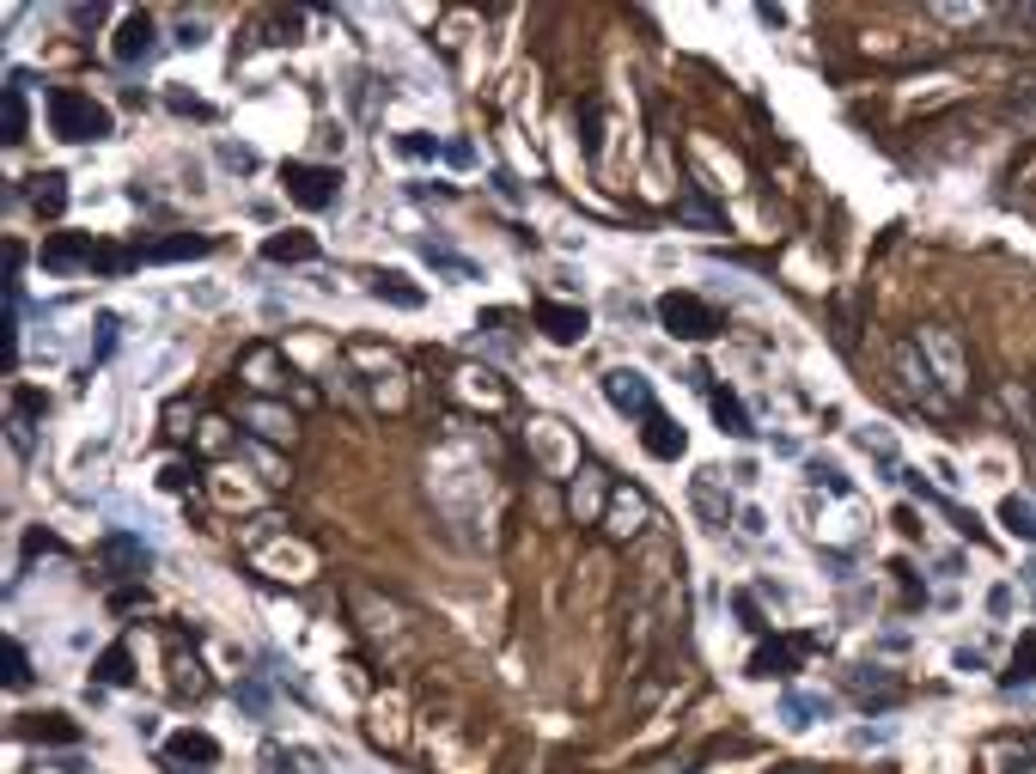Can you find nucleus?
Listing matches in <instances>:
<instances>
[{
    "label": "nucleus",
    "mask_w": 1036,
    "mask_h": 774,
    "mask_svg": "<svg viewBox=\"0 0 1036 774\" xmlns=\"http://www.w3.org/2000/svg\"><path fill=\"white\" fill-rule=\"evenodd\" d=\"M49 128H55V135L62 140H104L110 128V110L98 104L92 92H74V86H55V92H49Z\"/></svg>",
    "instance_id": "obj_1"
},
{
    "label": "nucleus",
    "mask_w": 1036,
    "mask_h": 774,
    "mask_svg": "<svg viewBox=\"0 0 1036 774\" xmlns=\"http://www.w3.org/2000/svg\"><path fill=\"white\" fill-rule=\"evenodd\" d=\"M914 348L927 354L933 378H939V390L958 403V397H970V354H963V341L951 336L945 324H921L914 329Z\"/></svg>",
    "instance_id": "obj_2"
},
{
    "label": "nucleus",
    "mask_w": 1036,
    "mask_h": 774,
    "mask_svg": "<svg viewBox=\"0 0 1036 774\" xmlns=\"http://www.w3.org/2000/svg\"><path fill=\"white\" fill-rule=\"evenodd\" d=\"M890 372H897V385L909 390V397H914V403H921V409H927V415H945V409H951V397H945V390H939V378H933L927 354L914 348V336L890 348Z\"/></svg>",
    "instance_id": "obj_3"
},
{
    "label": "nucleus",
    "mask_w": 1036,
    "mask_h": 774,
    "mask_svg": "<svg viewBox=\"0 0 1036 774\" xmlns=\"http://www.w3.org/2000/svg\"><path fill=\"white\" fill-rule=\"evenodd\" d=\"M659 324H665V336H677V341H713L720 336V311H713L708 299H696V294H665L659 299Z\"/></svg>",
    "instance_id": "obj_4"
},
{
    "label": "nucleus",
    "mask_w": 1036,
    "mask_h": 774,
    "mask_svg": "<svg viewBox=\"0 0 1036 774\" xmlns=\"http://www.w3.org/2000/svg\"><path fill=\"white\" fill-rule=\"evenodd\" d=\"M280 184H287V196H294L305 214H324V208L341 202V171H329V165H305V159H294V165L280 171Z\"/></svg>",
    "instance_id": "obj_5"
},
{
    "label": "nucleus",
    "mask_w": 1036,
    "mask_h": 774,
    "mask_svg": "<svg viewBox=\"0 0 1036 774\" xmlns=\"http://www.w3.org/2000/svg\"><path fill=\"white\" fill-rule=\"evenodd\" d=\"M238 378H245L257 397H287V378H294V366L280 360V348L257 341V348H245V354H238Z\"/></svg>",
    "instance_id": "obj_6"
},
{
    "label": "nucleus",
    "mask_w": 1036,
    "mask_h": 774,
    "mask_svg": "<svg viewBox=\"0 0 1036 774\" xmlns=\"http://www.w3.org/2000/svg\"><path fill=\"white\" fill-rule=\"evenodd\" d=\"M159 762H165L171 774H208L220 762V744L208 738V732H171L165 744H159Z\"/></svg>",
    "instance_id": "obj_7"
},
{
    "label": "nucleus",
    "mask_w": 1036,
    "mask_h": 774,
    "mask_svg": "<svg viewBox=\"0 0 1036 774\" xmlns=\"http://www.w3.org/2000/svg\"><path fill=\"white\" fill-rule=\"evenodd\" d=\"M652 525V507H647V495H640V488H616V495H610V512H603V537L610 542H635L640 530Z\"/></svg>",
    "instance_id": "obj_8"
},
{
    "label": "nucleus",
    "mask_w": 1036,
    "mask_h": 774,
    "mask_svg": "<svg viewBox=\"0 0 1036 774\" xmlns=\"http://www.w3.org/2000/svg\"><path fill=\"white\" fill-rule=\"evenodd\" d=\"M238 421H245L257 439H269V446H294L299 439V421L287 415V409H275L269 397H245V403H238Z\"/></svg>",
    "instance_id": "obj_9"
},
{
    "label": "nucleus",
    "mask_w": 1036,
    "mask_h": 774,
    "mask_svg": "<svg viewBox=\"0 0 1036 774\" xmlns=\"http://www.w3.org/2000/svg\"><path fill=\"white\" fill-rule=\"evenodd\" d=\"M817 647V635H792V640H762L757 652H750V677H792L799 671V652Z\"/></svg>",
    "instance_id": "obj_10"
},
{
    "label": "nucleus",
    "mask_w": 1036,
    "mask_h": 774,
    "mask_svg": "<svg viewBox=\"0 0 1036 774\" xmlns=\"http://www.w3.org/2000/svg\"><path fill=\"white\" fill-rule=\"evenodd\" d=\"M603 397H610V409H616V415H659V403H652V385L647 378H640V372H603Z\"/></svg>",
    "instance_id": "obj_11"
},
{
    "label": "nucleus",
    "mask_w": 1036,
    "mask_h": 774,
    "mask_svg": "<svg viewBox=\"0 0 1036 774\" xmlns=\"http://www.w3.org/2000/svg\"><path fill=\"white\" fill-rule=\"evenodd\" d=\"M610 495H616V482L603 476L598 464H586L579 470V482H573V519H579V525H603V512H610Z\"/></svg>",
    "instance_id": "obj_12"
},
{
    "label": "nucleus",
    "mask_w": 1036,
    "mask_h": 774,
    "mask_svg": "<svg viewBox=\"0 0 1036 774\" xmlns=\"http://www.w3.org/2000/svg\"><path fill=\"white\" fill-rule=\"evenodd\" d=\"M159 49V25H153V13H128L123 25H116V37H110V55L123 67H135V62H147Z\"/></svg>",
    "instance_id": "obj_13"
},
{
    "label": "nucleus",
    "mask_w": 1036,
    "mask_h": 774,
    "mask_svg": "<svg viewBox=\"0 0 1036 774\" xmlns=\"http://www.w3.org/2000/svg\"><path fill=\"white\" fill-rule=\"evenodd\" d=\"M537 329L549 341H561V348H573V341H586L591 317L586 305H561V299H537Z\"/></svg>",
    "instance_id": "obj_14"
},
{
    "label": "nucleus",
    "mask_w": 1036,
    "mask_h": 774,
    "mask_svg": "<svg viewBox=\"0 0 1036 774\" xmlns=\"http://www.w3.org/2000/svg\"><path fill=\"white\" fill-rule=\"evenodd\" d=\"M92 263H98V245L86 233L43 238V269H49V275H74V269H92Z\"/></svg>",
    "instance_id": "obj_15"
},
{
    "label": "nucleus",
    "mask_w": 1036,
    "mask_h": 774,
    "mask_svg": "<svg viewBox=\"0 0 1036 774\" xmlns=\"http://www.w3.org/2000/svg\"><path fill=\"white\" fill-rule=\"evenodd\" d=\"M640 446H647L652 458H659V464H677L683 451H689V434H683L677 421H671L665 409H659V415L640 421Z\"/></svg>",
    "instance_id": "obj_16"
},
{
    "label": "nucleus",
    "mask_w": 1036,
    "mask_h": 774,
    "mask_svg": "<svg viewBox=\"0 0 1036 774\" xmlns=\"http://www.w3.org/2000/svg\"><path fill=\"white\" fill-rule=\"evenodd\" d=\"M208 250H214L208 233H171V238L140 245V263H189V257H208Z\"/></svg>",
    "instance_id": "obj_17"
},
{
    "label": "nucleus",
    "mask_w": 1036,
    "mask_h": 774,
    "mask_svg": "<svg viewBox=\"0 0 1036 774\" xmlns=\"http://www.w3.org/2000/svg\"><path fill=\"white\" fill-rule=\"evenodd\" d=\"M848 689L866 701V708H872V701H878V708H884V701H897V677H890L884 665H853L848 671Z\"/></svg>",
    "instance_id": "obj_18"
},
{
    "label": "nucleus",
    "mask_w": 1036,
    "mask_h": 774,
    "mask_svg": "<svg viewBox=\"0 0 1036 774\" xmlns=\"http://www.w3.org/2000/svg\"><path fill=\"white\" fill-rule=\"evenodd\" d=\"M18 738H32V744H79V726L67 720V713H32V720L18 726Z\"/></svg>",
    "instance_id": "obj_19"
},
{
    "label": "nucleus",
    "mask_w": 1036,
    "mask_h": 774,
    "mask_svg": "<svg viewBox=\"0 0 1036 774\" xmlns=\"http://www.w3.org/2000/svg\"><path fill=\"white\" fill-rule=\"evenodd\" d=\"M263 257H269V263H311V257H317V238H311V233H269L263 238Z\"/></svg>",
    "instance_id": "obj_20"
},
{
    "label": "nucleus",
    "mask_w": 1036,
    "mask_h": 774,
    "mask_svg": "<svg viewBox=\"0 0 1036 774\" xmlns=\"http://www.w3.org/2000/svg\"><path fill=\"white\" fill-rule=\"evenodd\" d=\"M689 495H696V507L708 512L713 525H726L732 519V495H720V470H701V476L689 482Z\"/></svg>",
    "instance_id": "obj_21"
},
{
    "label": "nucleus",
    "mask_w": 1036,
    "mask_h": 774,
    "mask_svg": "<svg viewBox=\"0 0 1036 774\" xmlns=\"http://www.w3.org/2000/svg\"><path fill=\"white\" fill-rule=\"evenodd\" d=\"M104 561L116 573H140L147 561H153V549H147L140 537H123V530H116V537H104Z\"/></svg>",
    "instance_id": "obj_22"
},
{
    "label": "nucleus",
    "mask_w": 1036,
    "mask_h": 774,
    "mask_svg": "<svg viewBox=\"0 0 1036 774\" xmlns=\"http://www.w3.org/2000/svg\"><path fill=\"white\" fill-rule=\"evenodd\" d=\"M708 403H713L720 434H732V439H750V434H757V427H750V415H744V403L732 397V390H708Z\"/></svg>",
    "instance_id": "obj_23"
},
{
    "label": "nucleus",
    "mask_w": 1036,
    "mask_h": 774,
    "mask_svg": "<svg viewBox=\"0 0 1036 774\" xmlns=\"http://www.w3.org/2000/svg\"><path fill=\"white\" fill-rule=\"evenodd\" d=\"M988 769H994V774H1036V744H1024V738L994 744V750H988Z\"/></svg>",
    "instance_id": "obj_24"
},
{
    "label": "nucleus",
    "mask_w": 1036,
    "mask_h": 774,
    "mask_svg": "<svg viewBox=\"0 0 1036 774\" xmlns=\"http://www.w3.org/2000/svg\"><path fill=\"white\" fill-rule=\"evenodd\" d=\"M92 683H104V689H123V683H135V659H128V647H104V652H98Z\"/></svg>",
    "instance_id": "obj_25"
},
{
    "label": "nucleus",
    "mask_w": 1036,
    "mask_h": 774,
    "mask_svg": "<svg viewBox=\"0 0 1036 774\" xmlns=\"http://www.w3.org/2000/svg\"><path fill=\"white\" fill-rule=\"evenodd\" d=\"M1024 683H1036V635H1024L1019 647H1012V665H1006L1000 689H1006V696H1019Z\"/></svg>",
    "instance_id": "obj_26"
},
{
    "label": "nucleus",
    "mask_w": 1036,
    "mask_h": 774,
    "mask_svg": "<svg viewBox=\"0 0 1036 774\" xmlns=\"http://www.w3.org/2000/svg\"><path fill=\"white\" fill-rule=\"evenodd\" d=\"M1000 525L1012 530V537L1036 542V500H1031V495H1006V500H1000Z\"/></svg>",
    "instance_id": "obj_27"
},
{
    "label": "nucleus",
    "mask_w": 1036,
    "mask_h": 774,
    "mask_svg": "<svg viewBox=\"0 0 1036 774\" xmlns=\"http://www.w3.org/2000/svg\"><path fill=\"white\" fill-rule=\"evenodd\" d=\"M32 208H37L43 220H62V208H67V177H62V171H43V177H37Z\"/></svg>",
    "instance_id": "obj_28"
},
{
    "label": "nucleus",
    "mask_w": 1036,
    "mask_h": 774,
    "mask_svg": "<svg viewBox=\"0 0 1036 774\" xmlns=\"http://www.w3.org/2000/svg\"><path fill=\"white\" fill-rule=\"evenodd\" d=\"M0 128H7V147H18V140H25V92H18V86H7V92H0Z\"/></svg>",
    "instance_id": "obj_29"
},
{
    "label": "nucleus",
    "mask_w": 1036,
    "mask_h": 774,
    "mask_svg": "<svg viewBox=\"0 0 1036 774\" xmlns=\"http://www.w3.org/2000/svg\"><path fill=\"white\" fill-rule=\"evenodd\" d=\"M372 294H378V299H390V305H402V311H415V305H421V287H409V280L397 275V269H385V275H372Z\"/></svg>",
    "instance_id": "obj_30"
},
{
    "label": "nucleus",
    "mask_w": 1036,
    "mask_h": 774,
    "mask_svg": "<svg viewBox=\"0 0 1036 774\" xmlns=\"http://www.w3.org/2000/svg\"><path fill=\"white\" fill-rule=\"evenodd\" d=\"M804 476H811V488H823V495H836V500L853 495V482L841 476V464H829V458H811V464H804Z\"/></svg>",
    "instance_id": "obj_31"
},
{
    "label": "nucleus",
    "mask_w": 1036,
    "mask_h": 774,
    "mask_svg": "<svg viewBox=\"0 0 1036 774\" xmlns=\"http://www.w3.org/2000/svg\"><path fill=\"white\" fill-rule=\"evenodd\" d=\"M781 708H787V726H811V720H829V696H799V689H792V696L781 701Z\"/></svg>",
    "instance_id": "obj_32"
},
{
    "label": "nucleus",
    "mask_w": 1036,
    "mask_h": 774,
    "mask_svg": "<svg viewBox=\"0 0 1036 774\" xmlns=\"http://www.w3.org/2000/svg\"><path fill=\"white\" fill-rule=\"evenodd\" d=\"M0 659H7V671H0V677H7V689H25V683H32V659H25V647H18V640H7V647H0Z\"/></svg>",
    "instance_id": "obj_33"
},
{
    "label": "nucleus",
    "mask_w": 1036,
    "mask_h": 774,
    "mask_svg": "<svg viewBox=\"0 0 1036 774\" xmlns=\"http://www.w3.org/2000/svg\"><path fill=\"white\" fill-rule=\"evenodd\" d=\"M677 220H689V226H701V233H720V214H713L708 202H696V196H689V202H677Z\"/></svg>",
    "instance_id": "obj_34"
},
{
    "label": "nucleus",
    "mask_w": 1036,
    "mask_h": 774,
    "mask_svg": "<svg viewBox=\"0 0 1036 774\" xmlns=\"http://www.w3.org/2000/svg\"><path fill=\"white\" fill-rule=\"evenodd\" d=\"M732 610H738V622H744V628H750V635H762V628H769V622H762V610H757V598H750V591H732Z\"/></svg>",
    "instance_id": "obj_35"
},
{
    "label": "nucleus",
    "mask_w": 1036,
    "mask_h": 774,
    "mask_svg": "<svg viewBox=\"0 0 1036 774\" xmlns=\"http://www.w3.org/2000/svg\"><path fill=\"white\" fill-rule=\"evenodd\" d=\"M421 250H427V263H439V269H451V275H470V263H464V257H458V250H446V245H434V238H427V245H421Z\"/></svg>",
    "instance_id": "obj_36"
},
{
    "label": "nucleus",
    "mask_w": 1036,
    "mask_h": 774,
    "mask_svg": "<svg viewBox=\"0 0 1036 774\" xmlns=\"http://www.w3.org/2000/svg\"><path fill=\"white\" fill-rule=\"evenodd\" d=\"M402 153H409V159H434L439 140L434 135H402Z\"/></svg>",
    "instance_id": "obj_37"
},
{
    "label": "nucleus",
    "mask_w": 1036,
    "mask_h": 774,
    "mask_svg": "<svg viewBox=\"0 0 1036 774\" xmlns=\"http://www.w3.org/2000/svg\"><path fill=\"white\" fill-rule=\"evenodd\" d=\"M1012 604H1019V591H1012V586H994L988 591V616H1012Z\"/></svg>",
    "instance_id": "obj_38"
},
{
    "label": "nucleus",
    "mask_w": 1036,
    "mask_h": 774,
    "mask_svg": "<svg viewBox=\"0 0 1036 774\" xmlns=\"http://www.w3.org/2000/svg\"><path fill=\"white\" fill-rule=\"evenodd\" d=\"M18 415H49V397H37V390H18Z\"/></svg>",
    "instance_id": "obj_39"
},
{
    "label": "nucleus",
    "mask_w": 1036,
    "mask_h": 774,
    "mask_svg": "<svg viewBox=\"0 0 1036 774\" xmlns=\"http://www.w3.org/2000/svg\"><path fill=\"white\" fill-rule=\"evenodd\" d=\"M933 13H939V18H951V25H975V18H982L975 7H933Z\"/></svg>",
    "instance_id": "obj_40"
},
{
    "label": "nucleus",
    "mask_w": 1036,
    "mask_h": 774,
    "mask_svg": "<svg viewBox=\"0 0 1036 774\" xmlns=\"http://www.w3.org/2000/svg\"><path fill=\"white\" fill-rule=\"evenodd\" d=\"M220 159H226V165H238V171L257 165V153H245V147H220Z\"/></svg>",
    "instance_id": "obj_41"
},
{
    "label": "nucleus",
    "mask_w": 1036,
    "mask_h": 774,
    "mask_svg": "<svg viewBox=\"0 0 1036 774\" xmlns=\"http://www.w3.org/2000/svg\"><path fill=\"white\" fill-rule=\"evenodd\" d=\"M586 153H598V104H586Z\"/></svg>",
    "instance_id": "obj_42"
},
{
    "label": "nucleus",
    "mask_w": 1036,
    "mask_h": 774,
    "mask_svg": "<svg viewBox=\"0 0 1036 774\" xmlns=\"http://www.w3.org/2000/svg\"><path fill=\"white\" fill-rule=\"evenodd\" d=\"M98 18H104V7H98V0H92V7H74V25H98Z\"/></svg>",
    "instance_id": "obj_43"
},
{
    "label": "nucleus",
    "mask_w": 1036,
    "mask_h": 774,
    "mask_svg": "<svg viewBox=\"0 0 1036 774\" xmlns=\"http://www.w3.org/2000/svg\"><path fill=\"white\" fill-rule=\"evenodd\" d=\"M1019 573H1024V586H1036V561H1024V567H1019Z\"/></svg>",
    "instance_id": "obj_44"
},
{
    "label": "nucleus",
    "mask_w": 1036,
    "mask_h": 774,
    "mask_svg": "<svg viewBox=\"0 0 1036 774\" xmlns=\"http://www.w3.org/2000/svg\"><path fill=\"white\" fill-rule=\"evenodd\" d=\"M659 774H683V762H659Z\"/></svg>",
    "instance_id": "obj_45"
},
{
    "label": "nucleus",
    "mask_w": 1036,
    "mask_h": 774,
    "mask_svg": "<svg viewBox=\"0 0 1036 774\" xmlns=\"http://www.w3.org/2000/svg\"><path fill=\"white\" fill-rule=\"evenodd\" d=\"M1019 18H1031V25H1036V7H1019Z\"/></svg>",
    "instance_id": "obj_46"
},
{
    "label": "nucleus",
    "mask_w": 1036,
    "mask_h": 774,
    "mask_svg": "<svg viewBox=\"0 0 1036 774\" xmlns=\"http://www.w3.org/2000/svg\"><path fill=\"white\" fill-rule=\"evenodd\" d=\"M774 774H811V769H774Z\"/></svg>",
    "instance_id": "obj_47"
},
{
    "label": "nucleus",
    "mask_w": 1036,
    "mask_h": 774,
    "mask_svg": "<svg viewBox=\"0 0 1036 774\" xmlns=\"http://www.w3.org/2000/svg\"><path fill=\"white\" fill-rule=\"evenodd\" d=\"M1031 397H1036V390H1031Z\"/></svg>",
    "instance_id": "obj_48"
}]
</instances>
